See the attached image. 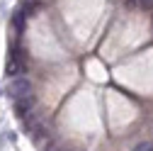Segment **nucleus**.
I'll return each mask as SVG.
<instances>
[{
	"label": "nucleus",
	"instance_id": "nucleus-1",
	"mask_svg": "<svg viewBox=\"0 0 153 151\" xmlns=\"http://www.w3.org/2000/svg\"><path fill=\"white\" fill-rule=\"evenodd\" d=\"M7 93L15 100L22 98V95H29L32 93V81L27 78V76H15V78L10 81V85H7Z\"/></svg>",
	"mask_w": 153,
	"mask_h": 151
},
{
	"label": "nucleus",
	"instance_id": "nucleus-2",
	"mask_svg": "<svg viewBox=\"0 0 153 151\" xmlns=\"http://www.w3.org/2000/svg\"><path fill=\"white\" fill-rule=\"evenodd\" d=\"M36 98H34V93H29V95H22V98H17L15 100V110L20 112V115H27V112H32Z\"/></svg>",
	"mask_w": 153,
	"mask_h": 151
},
{
	"label": "nucleus",
	"instance_id": "nucleus-3",
	"mask_svg": "<svg viewBox=\"0 0 153 151\" xmlns=\"http://www.w3.org/2000/svg\"><path fill=\"white\" fill-rule=\"evenodd\" d=\"M5 71H7V76H12V78H15V76H20V73L25 71V64L20 61V56H17V54H12L10 59H7V66H5Z\"/></svg>",
	"mask_w": 153,
	"mask_h": 151
},
{
	"label": "nucleus",
	"instance_id": "nucleus-4",
	"mask_svg": "<svg viewBox=\"0 0 153 151\" xmlns=\"http://www.w3.org/2000/svg\"><path fill=\"white\" fill-rule=\"evenodd\" d=\"M134 151H153V141H139L134 146Z\"/></svg>",
	"mask_w": 153,
	"mask_h": 151
},
{
	"label": "nucleus",
	"instance_id": "nucleus-5",
	"mask_svg": "<svg viewBox=\"0 0 153 151\" xmlns=\"http://www.w3.org/2000/svg\"><path fill=\"white\" fill-rule=\"evenodd\" d=\"M22 25H25V15L20 12V15L15 17V27H17V29H22Z\"/></svg>",
	"mask_w": 153,
	"mask_h": 151
}]
</instances>
